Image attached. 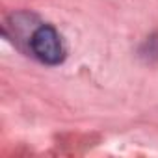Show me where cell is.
Segmentation results:
<instances>
[{
	"mask_svg": "<svg viewBox=\"0 0 158 158\" xmlns=\"http://www.w3.org/2000/svg\"><path fill=\"white\" fill-rule=\"evenodd\" d=\"M26 41L30 54L45 65H60L67 56L63 37L52 24L35 26Z\"/></svg>",
	"mask_w": 158,
	"mask_h": 158,
	"instance_id": "6da1fadb",
	"label": "cell"
}]
</instances>
